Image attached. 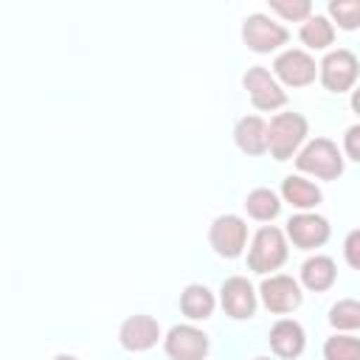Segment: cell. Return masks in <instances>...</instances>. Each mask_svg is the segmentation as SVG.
Here are the masks:
<instances>
[{
	"label": "cell",
	"mask_w": 360,
	"mask_h": 360,
	"mask_svg": "<svg viewBox=\"0 0 360 360\" xmlns=\"http://www.w3.org/2000/svg\"><path fill=\"white\" fill-rule=\"evenodd\" d=\"M307 138V118L298 112H278L267 127V149L276 160L292 158Z\"/></svg>",
	"instance_id": "obj_1"
},
{
	"label": "cell",
	"mask_w": 360,
	"mask_h": 360,
	"mask_svg": "<svg viewBox=\"0 0 360 360\" xmlns=\"http://www.w3.org/2000/svg\"><path fill=\"white\" fill-rule=\"evenodd\" d=\"M295 166H298L301 172H307V174L321 177V180H335V177H340V172H343V158H340L338 146H335L329 138H315V141H309V143L298 152Z\"/></svg>",
	"instance_id": "obj_2"
},
{
	"label": "cell",
	"mask_w": 360,
	"mask_h": 360,
	"mask_svg": "<svg viewBox=\"0 0 360 360\" xmlns=\"http://www.w3.org/2000/svg\"><path fill=\"white\" fill-rule=\"evenodd\" d=\"M287 259V242H284V233L273 225H264L259 228V233L253 236V245H250V253H248V264L250 270L256 273H270V270H278Z\"/></svg>",
	"instance_id": "obj_3"
},
{
	"label": "cell",
	"mask_w": 360,
	"mask_h": 360,
	"mask_svg": "<svg viewBox=\"0 0 360 360\" xmlns=\"http://www.w3.org/2000/svg\"><path fill=\"white\" fill-rule=\"evenodd\" d=\"M242 39H245V45L250 51L270 53V51H276L278 45L287 42V28L278 25V22H273L264 14H250L245 20V25H242Z\"/></svg>",
	"instance_id": "obj_4"
},
{
	"label": "cell",
	"mask_w": 360,
	"mask_h": 360,
	"mask_svg": "<svg viewBox=\"0 0 360 360\" xmlns=\"http://www.w3.org/2000/svg\"><path fill=\"white\" fill-rule=\"evenodd\" d=\"M211 248L225 256V259H233L242 253L245 242H248V225L245 219H239L236 214H225V217H217L214 225H211Z\"/></svg>",
	"instance_id": "obj_5"
},
{
	"label": "cell",
	"mask_w": 360,
	"mask_h": 360,
	"mask_svg": "<svg viewBox=\"0 0 360 360\" xmlns=\"http://www.w3.org/2000/svg\"><path fill=\"white\" fill-rule=\"evenodd\" d=\"M357 79V56L346 48H338L332 53H326V59L321 62V82L326 90L343 93L354 84Z\"/></svg>",
	"instance_id": "obj_6"
},
{
	"label": "cell",
	"mask_w": 360,
	"mask_h": 360,
	"mask_svg": "<svg viewBox=\"0 0 360 360\" xmlns=\"http://www.w3.org/2000/svg\"><path fill=\"white\" fill-rule=\"evenodd\" d=\"M242 84H245V90H248V96H250L256 110H276V107H281L287 101V93L281 90V84L270 76V70H264L259 65L245 73Z\"/></svg>",
	"instance_id": "obj_7"
},
{
	"label": "cell",
	"mask_w": 360,
	"mask_h": 360,
	"mask_svg": "<svg viewBox=\"0 0 360 360\" xmlns=\"http://www.w3.org/2000/svg\"><path fill=\"white\" fill-rule=\"evenodd\" d=\"M166 354L172 360H202L208 354V335L197 326H172L166 335Z\"/></svg>",
	"instance_id": "obj_8"
},
{
	"label": "cell",
	"mask_w": 360,
	"mask_h": 360,
	"mask_svg": "<svg viewBox=\"0 0 360 360\" xmlns=\"http://www.w3.org/2000/svg\"><path fill=\"white\" fill-rule=\"evenodd\" d=\"M273 70L276 76L290 84V87H304L315 79V59L307 53V51H298V48H290L284 51L276 62H273Z\"/></svg>",
	"instance_id": "obj_9"
},
{
	"label": "cell",
	"mask_w": 360,
	"mask_h": 360,
	"mask_svg": "<svg viewBox=\"0 0 360 360\" xmlns=\"http://www.w3.org/2000/svg\"><path fill=\"white\" fill-rule=\"evenodd\" d=\"M287 236L292 239L295 248H321L329 239V222L318 214H295L287 222Z\"/></svg>",
	"instance_id": "obj_10"
},
{
	"label": "cell",
	"mask_w": 360,
	"mask_h": 360,
	"mask_svg": "<svg viewBox=\"0 0 360 360\" xmlns=\"http://www.w3.org/2000/svg\"><path fill=\"white\" fill-rule=\"evenodd\" d=\"M262 301L270 312H290L301 304V290L298 281L290 276H270L262 281Z\"/></svg>",
	"instance_id": "obj_11"
},
{
	"label": "cell",
	"mask_w": 360,
	"mask_h": 360,
	"mask_svg": "<svg viewBox=\"0 0 360 360\" xmlns=\"http://www.w3.org/2000/svg\"><path fill=\"white\" fill-rule=\"evenodd\" d=\"M222 295V309L231 315V318H250L253 312H256V292H253V287H250V281L248 278H242V276H231V278H225L222 281V290H219Z\"/></svg>",
	"instance_id": "obj_12"
},
{
	"label": "cell",
	"mask_w": 360,
	"mask_h": 360,
	"mask_svg": "<svg viewBox=\"0 0 360 360\" xmlns=\"http://www.w3.org/2000/svg\"><path fill=\"white\" fill-rule=\"evenodd\" d=\"M121 346L129 352H146L158 343L160 338V326L152 315H132L121 323Z\"/></svg>",
	"instance_id": "obj_13"
},
{
	"label": "cell",
	"mask_w": 360,
	"mask_h": 360,
	"mask_svg": "<svg viewBox=\"0 0 360 360\" xmlns=\"http://www.w3.org/2000/svg\"><path fill=\"white\" fill-rule=\"evenodd\" d=\"M304 343H307V338H304L301 323H295L290 318H281V321L273 323V329H270V346H273V352L278 357H298L304 352Z\"/></svg>",
	"instance_id": "obj_14"
},
{
	"label": "cell",
	"mask_w": 360,
	"mask_h": 360,
	"mask_svg": "<svg viewBox=\"0 0 360 360\" xmlns=\"http://www.w3.org/2000/svg\"><path fill=\"white\" fill-rule=\"evenodd\" d=\"M233 141L245 155H262L267 152V124L259 115H245L233 129Z\"/></svg>",
	"instance_id": "obj_15"
},
{
	"label": "cell",
	"mask_w": 360,
	"mask_h": 360,
	"mask_svg": "<svg viewBox=\"0 0 360 360\" xmlns=\"http://www.w3.org/2000/svg\"><path fill=\"white\" fill-rule=\"evenodd\" d=\"M335 278H338V267H335V262L329 256H312L301 267V281L315 292L329 290L335 284Z\"/></svg>",
	"instance_id": "obj_16"
},
{
	"label": "cell",
	"mask_w": 360,
	"mask_h": 360,
	"mask_svg": "<svg viewBox=\"0 0 360 360\" xmlns=\"http://www.w3.org/2000/svg\"><path fill=\"white\" fill-rule=\"evenodd\" d=\"M281 194H284V200L290 202V205H295V208H315L318 202H321V188L315 186V183H309V180H304V177H284V183H281Z\"/></svg>",
	"instance_id": "obj_17"
},
{
	"label": "cell",
	"mask_w": 360,
	"mask_h": 360,
	"mask_svg": "<svg viewBox=\"0 0 360 360\" xmlns=\"http://www.w3.org/2000/svg\"><path fill=\"white\" fill-rule=\"evenodd\" d=\"M180 309L191 318V321H202L214 312V295L205 284H188L180 295Z\"/></svg>",
	"instance_id": "obj_18"
},
{
	"label": "cell",
	"mask_w": 360,
	"mask_h": 360,
	"mask_svg": "<svg viewBox=\"0 0 360 360\" xmlns=\"http://www.w3.org/2000/svg\"><path fill=\"white\" fill-rule=\"evenodd\" d=\"M332 39H335V28H332V22H329L326 17H321V14L307 17V22L301 25V42H304L307 48L321 51V48L332 45Z\"/></svg>",
	"instance_id": "obj_19"
},
{
	"label": "cell",
	"mask_w": 360,
	"mask_h": 360,
	"mask_svg": "<svg viewBox=\"0 0 360 360\" xmlns=\"http://www.w3.org/2000/svg\"><path fill=\"white\" fill-rule=\"evenodd\" d=\"M245 208H248V214H250L253 219L267 222V219H273V217L278 214L281 202H278V197H276L270 188H253V191L245 197Z\"/></svg>",
	"instance_id": "obj_20"
},
{
	"label": "cell",
	"mask_w": 360,
	"mask_h": 360,
	"mask_svg": "<svg viewBox=\"0 0 360 360\" xmlns=\"http://www.w3.org/2000/svg\"><path fill=\"white\" fill-rule=\"evenodd\" d=\"M329 321H332L335 329H349V332L357 329V326H360V304H357L354 298H343V301H338V304L332 307Z\"/></svg>",
	"instance_id": "obj_21"
},
{
	"label": "cell",
	"mask_w": 360,
	"mask_h": 360,
	"mask_svg": "<svg viewBox=\"0 0 360 360\" xmlns=\"http://www.w3.org/2000/svg\"><path fill=\"white\" fill-rule=\"evenodd\" d=\"M323 354H326V360H360V343H357V338L335 335L326 340Z\"/></svg>",
	"instance_id": "obj_22"
},
{
	"label": "cell",
	"mask_w": 360,
	"mask_h": 360,
	"mask_svg": "<svg viewBox=\"0 0 360 360\" xmlns=\"http://www.w3.org/2000/svg\"><path fill=\"white\" fill-rule=\"evenodd\" d=\"M329 14L340 22V28H357L360 25V0H332Z\"/></svg>",
	"instance_id": "obj_23"
},
{
	"label": "cell",
	"mask_w": 360,
	"mask_h": 360,
	"mask_svg": "<svg viewBox=\"0 0 360 360\" xmlns=\"http://www.w3.org/2000/svg\"><path fill=\"white\" fill-rule=\"evenodd\" d=\"M270 8L278 11L284 20H307L312 11L309 0H270Z\"/></svg>",
	"instance_id": "obj_24"
},
{
	"label": "cell",
	"mask_w": 360,
	"mask_h": 360,
	"mask_svg": "<svg viewBox=\"0 0 360 360\" xmlns=\"http://www.w3.org/2000/svg\"><path fill=\"white\" fill-rule=\"evenodd\" d=\"M346 152L352 160H360V127L357 124L349 127V132H346Z\"/></svg>",
	"instance_id": "obj_25"
},
{
	"label": "cell",
	"mask_w": 360,
	"mask_h": 360,
	"mask_svg": "<svg viewBox=\"0 0 360 360\" xmlns=\"http://www.w3.org/2000/svg\"><path fill=\"white\" fill-rule=\"evenodd\" d=\"M357 245H360V231H352L349 239H346V259H349L352 267H360V256H357L360 248Z\"/></svg>",
	"instance_id": "obj_26"
},
{
	"label": "cell",
	"mask_w": 360,
	"mask_h": 360,
	"mask_svg": "<svg viewBox=\"0 0 360 360\" xmlns=\"http://www.w3.org/2000/svg\"><path fill=\"white\" fill-rule=\"evenodd\" d=\"M53 360H76V357H73V354H56Z\"/></svg>",
	"instance_id": "obj_27"
},
{
	"label": "cell",
	"mask_w": 360,
	"mask_h": 360,
	"mask_svg": "<svg viewBox=\"0 0 360 360\" xmlns=\"http://www.w3.org/2000/svg\"><path fill=\"white\" fill-rule=\"evenodd\" d=\"M256 360H267V357H256Z\"/></svg>",
	"instance_id": "obj_28"
}]
</instances>
